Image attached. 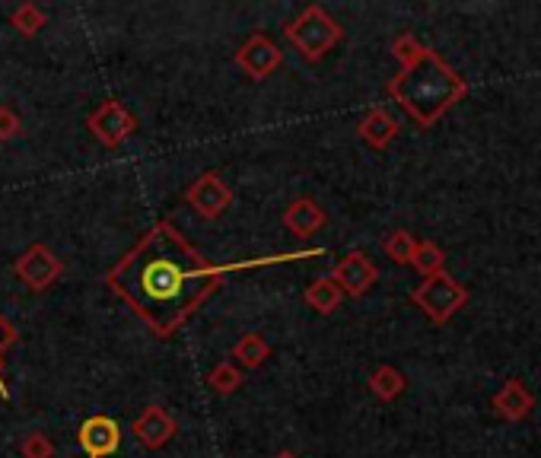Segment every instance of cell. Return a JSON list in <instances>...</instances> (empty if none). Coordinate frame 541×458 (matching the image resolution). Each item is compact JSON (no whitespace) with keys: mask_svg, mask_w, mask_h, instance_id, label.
Here are the masks:
<instances>
[{"mask_svg":"<svg viewBox=\"0 0 541 458\" xmlns=\"http://www.w3.org/2000/svg\"><path fill=\"white\" fill-rule=\"evenodd\" d=\"M325 210L312 201V198H293L284 210V226L296 239H309L312 233H319L325 226Z\"/></svg>","mask_w":541,"mask_h":458,"instance_id":"cell-12","label":"cell"},{"mask_svg":"<svg viewBox=\"0 0 541 458\" xmlns=\"http://www.w3.org/2000/svg\"><path fill=\"white\" fill-rule=\"evenodd\" d=\"M287 39L306 61L316 64L328 51H335V45L344 39V29L335 16H328L319 4H309L306 10H300L296 20L287 23Z\"/></svg>","mask_w":541,"mask_h":458,"instance_id":"cell-3","label":"cell"},{"mask_svg":"<svg viewBox=\"0 0 541 458\" xmlns=\"http://www.w3.org/2000/svg\"><path fill=\"white\" fill-rule=\"evenodd\" d=\"M392 55L401 61V70L389 80V96L405 109L417 125H436L452 105H456L468 86L433 48L421 45L411 32L392 42Z\"/></svg>","mask_w":541,"mask_h":458,"instance_id":"cell-2","label":"cell"},{"mask_svg":"<svg viewBox=\"0 0 541 458\" xmlns=\"http://www.w3.org/2000/svg\"><path fill=\"white\" fill-rule=\"evenodd\" d=\"M281 64H284V51L277 48L265 32H252L249 39L236 48V67L246 70L252 80H268Z\"/></svg>","mask_w":541,"mask_h":458,"instance_id":"cell-8","label":"cell"},{"mask_svg":"<svg viewBox=\"0 0 541 458\" xmlns=\"http://www.w3.org/2000/svg\"><path fill=\"white\" fill-rule=\"evenodd\" d=\"M20 131H23L20 115H16L13 109H7V105H0V140H13V137H20Z\"/></svg>","mask_w":541,"mask_h":458,"instance_id":"cell-24","label":"cell"},{"mask_svg":"<svg viewBox=\"0 0 541 458\" xmlns=\"http://www.w3.org/2000/svg\"><path fill=\"white\" fill-rule=\"evenodd\" d=\"M376 264L366 258L363 252H347L338 264L335 271H331V280L338 284V290L344 296H363L366 290H370L376 284Z\"/></svg>","mask_w":541,"mask_h":458,"instance_id":"cell-10","label":"cell"},{"mask_svg":"<svg viewBox=\"0 0 541 458\" xmlns=\"http://www.w3.org/2000/svg\"><path fill=\"white\" fill-rule=\"evenodd\" d=\"M86 128L93 131V137L102 147H121L137 131V118L125 109V102L106 99L86 115Z\"/></svg>","mask_w":541,"mask_h":458,"instance_id":"cell-6","label":"cell"},{"mask_svg":"<svg viewBox=\"0 0 541 458\" xmlns=\"http://www.w3.org/2000/svg\"><path fill=\"white\" fill-rule=\"evenodd\" d=\"M10 26L20 32V35H26V39H32V35H39L45 26H48V16H45V10L39 7V4H32V0H26V4H20V7H13V13H10Z\"/></svg>","mask_w":541,"mask_h":458,"instance_id":"cell-18","label":"cell"},{"mask_svg":"<svg viewBox=\"0 0 541 458\" xmlns=\"http://www.w3.org/2000/svg\"><path fill=\"white\" fill-rule=\"evenodd\" d=\"M185 204H191L198 217L204 220H217L223 217L233 204V191L226 188L220 179V172H201L195 182L185 188Z\"/></svg>","mask_w":541,"mask_h":458,"instance_id":"cell-7","label":"cell"},{"mask_svg":"<svg viewBox=\"0 0 541 458\" xmlns=\"http://www.w3.org/2000/svg\"><path fill=\"white\" fill-rule=\"evenodd\" d=\"M306 303L316 309L319 315H331L338 306H341V299L344 293L338 290V284L331 277H319V280H312V284L306 287Z\"/></svg>","mask_w":541,"mask_h":458,"instance_id":"cell-15","label":"cell"},{"mask_svg":"<svg viewBox=\"0 0 541 458\" xmlns=\"http://www.w3.org/2000/svg\"><path fill=\"white\" fill-rule=\"evenodd\" d=\"M274 458H296V455H293V452H277Z\"/></svg>","mask_w":541,"mask_h":458,"instance_id":"cell-25","label":"cell"},{"mask_svg":"<svg viewBox=\"0 0 541 458\" xmlns=\"http://www.w3.org/2000/svg\"><path fill=\"white\" fill-rule=\"evenodd\" d=\"M16 344V325L7 319L4 312H0V398L10 401V385H7V376H4V357L7 350Z\"/></svg>","mask_w":541,"mask_h":458,"instance_id":"cell-22","label":"cell"},{"mask_svg":"<svg viewBox=\"0 0 541 458\" xmlns=\"http://www.w3.org/2000/svg\"><path fill=\"white\" fill-rule=\"evenodd\" d=\"M357 137L363 140V144H370L373 150H386L398 137V121L382 109V105H376V109L366 112L363 121L357 125Z\"/></svg>","mask_w":541,"mask_h":458,"instance_id":"cell-13","label":"cell"},{"mask_svg":"<svg viewBox=\"0 0 541 458\" xmlns=\"http://www.w3.org/2000/svg\"><path fill=\"white\" fill-rule=\"evenodd\" d=\"M411 303L421 306V312L427 315L430 322L446 325L452 315H456L465 303H468V290L459 284L452 274H433L424 277V284L411 293Z\"/></svg>","mask_w":541,"mask_h":458,"instance_id":"cell-4","label":"cell"},{"mask_svg":"<svg viewBox=\"0 0 541 458\" xmlns=\"http://www.w3.org/2000/svg\"><path fill=\"white\" fill-rule=\"evenodd\" d=\"M532 408H535V398H532V392L519 379H510L494 395V411L503 420H513V424H516V420H526L532 414Z\"/></svg>","mask_w":541,"mask_h":458,"instance_id":"cell-14","label":"cell"},{"mask_svg":"<svg viewBox=\"0 0 541 458\" xmlns=\"http://www.w3.org/2000/svg\"><path fill=\"white\" fill-rule=\"evenodd\" d=\"M131 430L147 449H163L169 439L176 436V417H172L163 404H147V408L137 414Z\"/></svg>","mask_w":541,"mask_h":458,"instance_id":"cell-11","label":"cell"},{"mask_svg":"<svg viewBox=\"0 0 541 458\" xmlns=\"http://www.w3.org/2000/svg\"><path fill=\"white\" fill-rule=\"evenodd\" d=\"M207 382H211V389L220 392V395H233L239 385H242V369L233 363V360H223L211 369V376H207Z\"/></svg>","mask_w":541,"mask_h":458,"instance_id":"cell-21","label":"cell"},{"mask_svg":"<svg viewBox=\"0 0 541 458\" xmlns=\"http://www.w3.org/2000/svg\"><path fill=\"white\" fill-rule=\"evenodd\" d=\"M233 357L239 366H246V369H258L261 363H265L271 357V344L261 338L258 331H249V334H242V338L233 344Z\"/></svg>","mask_w":541,"mask_h":458,"instance_id":"cell-16","label":"cell"},{"mask_svg":"<svg viewBox=\"0 0 541 458\" xmlns=\"http://www.w3.org/2000/svg\"><path fill=\"white\" fill-rule=\"evenodd\" d=\"M77 446L86 458H109L121 446V427L106 414H90L77 427Z\"/></svg>","mask_w":541,"mask_h":458,"instance_id":"cell-9","label":"cell"},{"mask_svg":"<svg viewBox=\"0 0 541 458\" xmlns=\"http://www.w3.org/2000/svg\"><path fill=\"white\" fill-rule=\"evenodd\" d=\"M405 376L398 373L395 366H389V363H382V366H376L373 373H370V392L376 395V398H382V401H395L401 392H405Z\"/></svg>","mask_w":541,"mask_h":458,"instance_id":"cell-17","label":"cell"},{"mask_svg":"<svg viewBox=\"0 0 541 458\" xmlns=\"http://www.w3.org/2000/svg\"><path fill=\"white\" fill-rule=\"evenodd\" d=\"M13 274L16 280L32 290V293H42L48 287H55L58 280L64 277V261L48 249V245L36 242L29 245V249L13 261Z\"/></svg>","mask_w":541,"mask_h":458,"instance_id":"cell-5","label":"cell"},{"mask_svg":"<svg viewBox=\"0 0 541 458\" xmlns=\"http://www.w3.org/2000/svg\"><path fill=\"white\" fill-rule=\"evenodd\" d=\"M23 458H55V443L45 433H29L20 443Z\"/></svg>","mask_w":541,"mask_h":458,"instance_id":"cell-23","label":"cell"},{"mask_svg":"<svg viewBox=\"0 0 541 458\" xmlns=\"http://www.w3.org/2000/svg\"><path fill=\"white\" fill-rule=\"evenodd\" d=\"M411 264H414V268L421 271L424 277L443 274V268H446V252H443L436 242H430V239H427V242H417Z\"/></svg>","mask_w":541,"mask_h":458,"instance_id":"cell-19","label":"cell"},{"mask_svg":"<svg viewBox=\"0 0 541 458\" xmlns=\"http://www.w3.org/2000/svg\"><path fill=\"white\" fill-rule=\"evenodd\" d=\"M417 249V239L408 233V229H392V233L382 239V252H386L395 264H411Z\"/></svg>","mask_w":541,"mask_h":458,"instance_id":"cell-20","label":"cell"},{"mask_svg":"<svg viewBox=\"0 0 541 458\" xmlns=\"http://www.w3.org/2000/svg\"><path fill=\"white\" fill-rule=\"evenodd\" d=\"M319 255H325V249L214 264L182 236V229H176L169 220H156L109 268L106 287L121 303H128L131 312L141 315L156 338L166 341L220 290V284L230 274Z\"/></svg>","mask_w":541,"mask_h":458,"instance_id":"cell-1","label":"cell"}]
</instances>
